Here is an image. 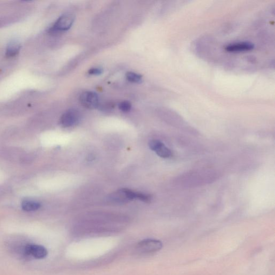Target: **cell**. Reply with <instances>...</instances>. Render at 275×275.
Wrapping results in <instances>:
<instances>
[{"label":"cell","instance_id":"7","mask_svg":"<svg viewBox=\"0 0 275 275\" xmlns=\"http://www.w3.org/2000/svg\"><path fill=\"white\" fill-rule=\"evenodd\" d=\"M254 48V45L251 42H243L235 43L226 46L225 50L228 52H240L251 51Z\"/></svg>","mask_w":275,"mask_h":275},{"label":"cell","instance_id":"6","mask_svg":"<svg viewBox=\"0 0 275 275\" xmlns=\"http://www.w3.org/2000/svg\"><path fill=\"white\" fill-rule=\"evenodd\" d=\"M148 145L150 149L162 158L167 159L172 156L171 150L159 140H152L149 142Z\"/></svg>","mask_w":275,"mask_h":275},{"label":"cell","instance_id":"4","mask_svg":"<svg viewBox=\"0 0 275 275\" xmlns=\"http://www.w3.org/2000/svg\"><path fill=\"white\" fill-rule=\"evenodd\" d=\"M24 254L27 256L33 257L36 259H43L48 256L47 248L42 245L28 244L24 248Z\"/></svg>","mask_w":275,"mask_h":275},{"label":"cell","instance_id":"11","mask_svg":"<svg viewBox=\"0 0 275 275\" xmlns=\"http://www.w3.org/2000/svg\"><path fill=\"white\" fill-rule=\"evenodd\" d=\"M119 109L123 112H128L132 109V104L128 101H123L119 104Z\"/></svg>","mask_w":275,"mask_h":275},{"label":"cell","instance_id":"9","mask_svg":"<svg viewBox=\"0 0 275 275\" xmlns=\"http://www.w3.org/2000/svg\"><path fill=\"white\" fill-rule=\"evenodd\" d=\"M20 50V46L16 43H11L6 49V56L9 58L17 55Z\"/></svg>","mask_w":275,"mask_h":275},{"label":"cell","instance_id":"10","mask_svg":"<svg viewBox=\"0 0 275 275\" xmlns=\"http://www.w3.org/2000/svg\"><path fill=\"white\" fill-rule=\"evenodd\" d=\"M127 79L133 83H139L141 82L142 77L141 75L134 73V72H128L127 75Z\"/></svg>","mask_w":275,"mask_h":275},{"label":"cell","instance_id":"8","mask_svg":"<svg viewBox=\"0 0 275 275\" xmlns=\"http://www.w3.org/2000/svg\"><path fill=\"white\" fill-rule=\"evenodd\" d=\"M41 205L38 203L31 201H25L23 202L22 207L25 211H34L40 207Z\"/></svg>","mask_w":275,"mask_h":275},{"label":"cell","instance_id":"5","mask_svg":"<svg viewBox=\"0 0 275 275\" xmlns=\"http://www.w3.org/2000/svg\"><path fill=\"white\" fill-rule=\"evenodd\" d=\"M82 106L89 109H94L99 106V96L93 91H85L80 97Z\"/></svg>","mask_w":275,"mask_h":275},{"label":"cell","instance_id":"12","mask_svg":"<svg viewBox=\"0 0 275 275\" xmlns=\"http://www.w3.org/2000/svg\"><path fill=\"white\" fill-rule=\"evenodd\" d=\"M137 199L148 203L151 201L152 198L151 196L147 194L137 193Z\"/></svg>","mask_w":275,"mask_h":275},{"label":"cell","instance_id":"13","mask_svg":"<svg viewBox=\"0 0 275 275\" xmlns=\"http://www.w3.org/2000/svg\"><path fill=\"white\" fill-rule=\"evenodd\" d=\"M103 70L101 68H92L91 69L88 73L90 75H100L103 73Z\"/></svg>","mask_w":275,"mask_h":275},{"label":"cell","instance_id":"2","mask_svg":"<svg viewBox=\"0 0 275 275\" xmlns=\"http://www.w3.org/2000/svg\"><path fill=\"white\" fill-rule=\"evenodd\" d=\"M75 17L70 13H66L59 18L50 31L51 32H63L69 30L73 25Z\"/></svg>","mask_w":275,"mask_h":275},{"label":"cell","instance_id":"3","mask_svg":"<svg viewBox=\"0 0 275 275\" xmlns=\"http://www.w3.org/2000/svg\"><path fill=\"white\" fill-rule=\"evenodd\" d=\"M80 118L79 111L76 109L69 110L61 117V125L64 128L71 127L79 122Z\"/></svg>","mask_w":275,"mask_h":275},{"label":"cell","instance_id":"1","mask_svg":"<svg viewBox=\"0 0 275 275\" xmlns=\"http://www.w3.org/2000/svg\"><path fill=\"white\" fill-rule=\"evenodd\" d=\"M163 247L162 242L154 239H144L138 244V251L142 254H152L160 251Z\"/></svg>","mask_w":275,"mask_h":275}]
</instances>
